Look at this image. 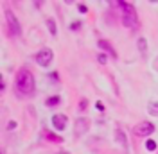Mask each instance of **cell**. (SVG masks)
<instances>
[{
	"label": "cell",
	"instance_id": "8fae6325",
	"mask_svg": "<svg viewBox=\"0 0 158 154\" xmlns=\"http://www.w3.org/2000/svg\"><path fill=\"white\" fill-rule=\"evenodd\" d=\"M45 136H47V140H50V142H61V138H59V136L52 135V133H47V131H45Z\"/></svg>",
	"mask_w": 158,
	"mask_h": 154
},
{
	"label": "cell",
	"instance_id": "277c9868",
	"mask_svg": "<svg viewBox=\"0 0 158 154\" xmlns=\"http://www.w3.org/2000/svg\"><path fill=\"white\" fill-rule=\"evenodd\" d=\"M36 61L40 67H49V63L52 61V50L50 48H43L36 54Z\"/></svg>",
	"mask_w": 158,
	"mask_h": 154
},
{
	"label": "cell",
	"instance_id": "ba28073f",
	"mask_svg": "<svg viewBox=\"0 0 158 154\" xmlns=\"http://www.w3.org/2000/svg\"><path fill=\"white\" fill-rule=\"evenodd\" d=\"M99 47L104 48V50H108L111 56H115V52H113V48H111V45H110L108 41H104V39H99Z\"/></svg>",
	"mask_w": 158,
	"mask_h": 154
},
{
	"label": "cell",
	"instance_id": "3957f363",
	"mask_svg": "<svg viewBox=\"0 0 158 154\" xmlns=\"http://www.w3.org/2000/svg\"><path fill=\"white\" fill-rule=\"evenodd\" d=\"M153 131H155V125L149 124V122H142V124H138L133 127V133L137 136H149Z\"/></svg>",
	"mask_w": 158,
	"mask_h": 154
},
{
	"label": "cell",
	"instance_id": "52a82bcc",
	"mask_svg": "<svg viewBox=\"0 0 158 154\" xmlns=\"http://www.w3.org/2000/svg\"><path fill=\"white\" fill-rule=\"evenodd\" d=\"M65 124H67V116L65 115H54L52 116V125H54L58 131L65 129Z\"/></svg>",
	"mask_w": 158,
	"mask_h": 154
},
{
	"label": "cell",
	"instance_id": "30bf717a",
	"mask_svg": "<svg viewBox=\"0 0 158 154\" xmlns=\"http://www.w3.org/2000/svg\"><path fill=\"white\" fill-rule=\"evenodd\" d=\"M148 111L151 113V115L158 116V102H151V104L148 106Z\"/></svg>",
	"mask_w": 158,
	"mask_h": 154
},
{
	"label": "cell",
	"instance_id": "5b68a950",
	"mask_svg": "<svg viewBox=\"0 0 158 154\" xmlns=\"http://www.w3.org/2000/svg\"><path fill=\"white\" fill-rule=\"evenodd\" d=\"M6 18H7V25H9V34L18 36L20 34V25H18V20L15 18V14H13L11 11H7V13H6Z\"/></svg>",
	"mask_w": 158,
	"mask_h": 154
},
{
	"label": "cell",
	"instance_id": "8992f818",
	"mask_svg": "<svg viewBox=\"0 0 158 154\" xmlns=\"http://www.w3.org/2000/svg\"><path fill=\"white\" fill-rule=\"evenodd\" d=\"M88 127H90L88 118H77L76 120V125H74V133H76V136H81L88 131Z\"/></svg>",
	"mask_w": 158,
	"mask_h": 154
},
{
	"label": "cell",
	"instance_id": "ffe728a7",
	"mask_svg": "<svg viewBox=\"0 0 158 154\" xmlns=\"http://www.w3.org/2000/svg\"><path fill=\"white\" fill-rule=\"evenodd\" d=\"M59 154H69V152H59Z\"/></svg>",
	"mask_w": 158,
	"mask_h": 154
},
{
	"label": "cell",
	"instance_id": "d6986e66",
	"mask_svg": "<svg viewBox=\"0 0 158 154\" xmlns=\"http://www.w3.org/2000/svg\"><path fill=\"white\" fill-rule=\"evenodd\" d=\"M155 65H156V68H158V61H156V63H155Z\"/></svg>",
	"mask_w": 158,
	"mask_h": 154
},
{
	"label": "cell",
	"instance_id": "7a4b0ae2",
	"mask_svg": "<svg viewBox=\"0 0 158 154\" xmlns=\"http://www.w3.org/2000/svg\"><path fill=\"white\" fill-rule=\"evenodd\" d=\"M118 6L122 7V23L128 29H133L137 25V11H135V7L128 2H118Z\"/></svg>",
	"mask_w": 158,
	"mask_h": 154
},
{
	"label": "cell",
	"instance_id": "9a60e30c",
	"mask_svg": "<svg viewBox=\"0 0 158 154\" xmlns=\"http://www.w3.org/2000/svg\"><path fill=\"white\" fill-rule=\"evenodd\" d=\"M15 127H16V122H9L7 124V129H15Z\"/></svg>",
	"mask_w": 158,
	"mask_h": 154
},
{
	"label": "cell",
	"instance_id": "9c48e42d",
	"mask_svg": "<svg viewBox=\"0 0 158 154\" xmlns=\"http://www.w3.org/2000/svg\"><path fill=\"white\" fill-rule=\"evenodd\" d=\"M138 48H140V52H142V54H146V52H148V43H146V38H138Z\"/></svg>",
	"mask_w": 158,
	"mask_h": 154
},
{
	"label": "cell",
	"instance_id": "6da1fadb",
	"mask_svg": "<svg viewBox=\"0 0 158 154\" xmlns=\"http://www.w3.org/2000/svg\"><path fill=\"white\" fill-rule=\"evenodd\" d=\"M16 88L23 95H31L34 91V75L29 70H25V68L18 70V74H16Z\"/></svg>",
	"mask_w": 158,
	"mask_h": 154
},
{
	"label": "cell",
	"instance_id": "ac0fdd59",
	"mask_svg": "<svg viewBox=\"0 0 158 154\" xmlns=\"http://www.w3.org/2000/svg\"><path fill=\"white\" fill-rule=\"evenodd\" d=\"M99 63H106V58L104 56H99Z\"/></svg>",
	"mask_w": 158,
	"mask_h": 154
},
{
	"label": "cell",
	"instance_id": "7c38bea8",
	"mask_svg": "<svg viewBox=\"0 0 158 154\" xmlns=\"http://www.w3.org/2000/svg\"><path fill=\"white\" fill-rule=\"evenodd\" d=\"M47 27L52 34H56V23H54V20H47Z\"/></svg>",
	"mask_w": 158,
	"mask_h": 154
},
{
	"label": "cell",
	"instance_id": "e0dca14e",
	"mask_svg": "<svg viewBox=\"0 0 158 154\" xmlns=\"http://www.w3.org/2000/svg\"><path fill=\"white\" fill-rule=\"evenodd\" d=\"M72 29H79V22H74L72 23Z\"/></svg>",
	"mask_w": 158,
	"mask_h": 154
},
{
	"label": "cell",
	"instance_id": "5bb4252c",
	"mask_svg": "<svg viewBox=\"0 0 158 154\" xmlns=\"http://www.w3.org/2000/svg\"><path fill=\"white\" fill-rule=\"evenodd\" d=\"M146 147H148L149 151H155V149H156V144H155L153 140H148V142H146Z\"/></svg>",
	"mask_w": 158,
	"mask_h": 154
},
{
	"label": "cell",
	"instance_id": "4fadbf2b",
	"mask_svg": "<svg viewBox=\"0 0 158 154\" xmlns=\"http://www.w3.org/2000/svg\"><path fill=\"white\" fill-rule=\"evenodd\" d=\"M58 102H59L58 97H50V99H47V102H45V104H47V106H54V104H58Z\"/></svg>",
	"mask_w": 158,
	"mask_h": 154
},
{
	"label": "cell",
	"instance_id": "2e32d148",
	"mask_svg": "<svg viewBox=\"0 0 158 154\" xmlns=\"http://www.w3.org/2000/svg\"><path fill=\"white\" fill-rule=\"evenodd\" d=\"M79 11H81V13H86L88 9H86V6H79Z\"/></svg>",
	"mask_w": 158,
	"mask_h": 154
}]
</instances>
